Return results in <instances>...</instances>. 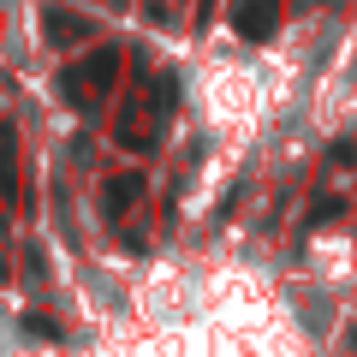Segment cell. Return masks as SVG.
I'll use <instances>...</instances> for the list:
<instances>
[{
	"label": "cell",
	"instance_id": "1",
	"mask_svg": "<svg viewBox=\"0 0 357 357\" xmlns=\"http://www.w3.org/2000/svg\"><path fill=\"white\" fill-rule=\"evenodd\" d=\"M114 66H119L114 48H96L84 66L60 72V102H66V107H96V102L107 96V84H114Z\"/></svg>",
	"mask_w": 357,
	"mask_h": 357
},
{
	"label": "cell",
	"instance_id": "2",
	"mask_svg": "<svg viewBox=\"0 0 357 357\" xmlns=\"http://www.w3.org/2000/svg\"><path fill=\"white\" fill-rule=\"evenodd\" d=\"M232 30H238L244 42H268L274 30H280V0H238Z\"/></svg>",
	"mask_w": 357,
	"mask_h": 357
},
{
	"label": "cell",
	"instance_id": "3",
	"mask_svg": "<svg viewBox=\"0 0 357 357\" xmlns=\"http://www.w3.org/2000/svg\"><path fill=\"white\" fill-rule=\"evenodd\" d=\"M137 197H143V173H114L102 185V215H126Z\"/></svg>",
	"mask_w": 357,
	"mask_h": 357
},
{
	"label": "cell",
	"instance_id": "4",
	"mask_svg": "<svg viewBox=\"0 0 357 357\" xmlns=\"http://www.w3.org/2000/svg\"><path fill=\"white\" fill-rule=\"evenodd\" d=\"M42 30H48L54 48H60V42H84V36H89V24H84L77 13H66V6H48V13H42Z\"/></svg>",
	"mask_w": 357,
	"mask_h": 357
},
{
	"label": "cell",
	"instance_id": "5",
	"mask_svg": "<svg viewBox=\"0 0 357 357\" xmlns=\"http://www.w3.org/2000/svg\"><path fill=\"white\" fill-rule=\"evenodd\" d=\"M24 328H30V333H36V340H60V328H54V321H42V316H30V321H24Z\"/></svg>",
	"mask_w": 357,
	"mask_h": 357
},
{
	"label": "cell",
	"instance_id": "6",
	"mask_svg": "<svg viewBox=\"0 0 357 357\" xmlns=\"http://www.w3.org/2000/svg\"><path fill=\"white\" fill-rule=\"evenodd\" d=\"M6 161H13V149L0 143V197H13V178H6Z\"/></svg>",
	"mask_w": 357,
	"mask_h": 357
}]
</instances>
